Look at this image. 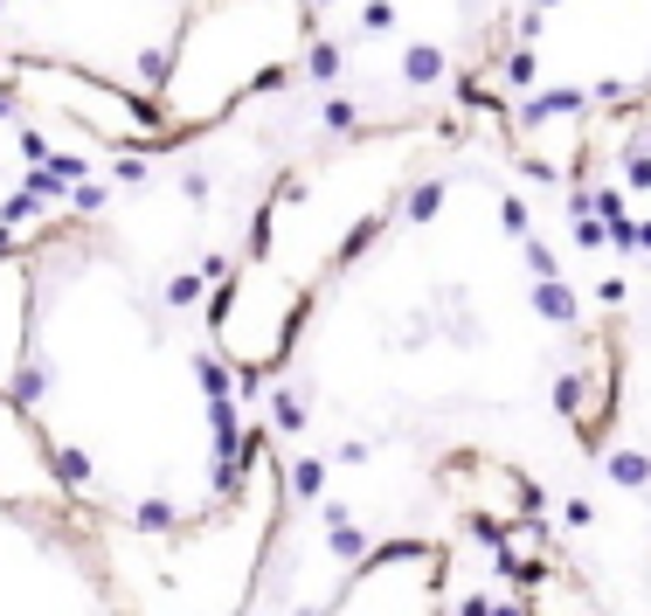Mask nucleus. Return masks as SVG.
Returning a JSON list of instances; mask_svg holds the SVG:
<instances>
[{
    "mask_svg": "<svg viewBox=\"0 0 651 616\" xmlns=\"http://www.w3.org/2000/svg\"><path fill=\"white\" fill-rule=\"evenodd\" d=\"M312 14V0H194L167 42V70L153 91L160 125L194 139V132L222 125L236 104L292 83L319 42Z\"/></svg>",
    "mask_w": 651,
    "mask_h": 616,
    "instance_id": "obj_1",
    "label": "nucleus"
},
{
    "mask_svg": "<svg viewBox=\"0 0 651 616\" xmlns=\"http://www.w3.org/2000/svg\"><path fill=\"white\" fill-rule=\"evenodd\" d=\"M450 547L437 540H375L319 616H444Z\"/></svg>",
    "mask_w": 651,
    "mask_h": 616,
    "instance_id": "obj_2",
    "label": "nucleus"
},
{
    "mask_svg": "<svg viewBox=\"0 0 651 616\" xmlns=\"http://www.w3.org/2000/svg\"><path fill=\"white\" fill-rule=\"evenodd\" d=\"M0 505L21 513V520L28 513H62V505H70L49 423H42L28 402H14V395H0Z\"/></svg>",
    "mask_w": 651,
    "mask_h": 616,
    "instance_id": "obj_3",
    "label": "nucleus"
},
{
    "mask_svg": "<svg viewBox=\"0 0 651 616\" xmlns=\"http://www.w3.org/2000/svg\"><path fill=\"white\" fill-rule=\"evenodd\" d=\"M437 492L458 520H471L479 534H506L519 520H540V492L519 465H499V457H444Z\"/></svg>",
    "mask_w": 651,
    "mask_h": 616,
    "instance_id": "obj_4",
    "label": "nucleus"
},
{
    "mask_svg": "<svg viewBox=\"0 0 651 616\" xmlns=\"http://www.w3.org/2000/svg\"><path fill=\"white\" fill-rule=\"evenodd\" d=\"M28 367H35V256L0 250V395L21 402Z\"/></svg>",
    "mask_w": 651,
    "mask_h": 616,
    "instance_id": "obj_5",
    "label": "nucleus"
},
{
    "mask_svg": "<svg viewBox=\"0 0 651 616\" xmlns=\"http://www.w3.org/2000/svg\"><path fill=\"white\" fill-rule=\"evenodd\" d=\"M519 609L527 616H610L603 609V589L582 575V568H569V561H555L548 575H534L527 589H519Z\"/></svg>",
    "mask_w": 651,
    "mask_h": 616,
    "instance_id": "obj_6",
    "label": "nucleus"
},
{
    "mask_svg": "<svg viewBox=\"0 0 651 616\" xmlns=\"http://www.w3.org/2000/svg\"><path fill=\"white\" fill-rule=\"evenodd\" d=\"M534 319H548V326H575L582 319V305H575V292L561 277H534Z\"/></svg>",
    "mask_w": 651,
    "mask_h": 616,
    "instance_id": "obj_7",
    "label": "nucleus"
}]
</instances>
